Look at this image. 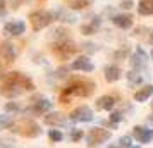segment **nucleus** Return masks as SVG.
I'll return each instance as SVG.
<instances>
[{
    "instance_id": "nucleus-1",
    "label": "nucleus",
    "mask_w": 153,
    "mask_h": 148,
    "mask_svg": "<svg viewBox=\"0 0 153 148\" xmlns=\"http://www.w3.org/2000/svg\"><path fill=\"white\" fill-rule=\"evenodd\" d=\"M35 90V85L33 81L24 76L17 71H12V72H7L4 76V83H2V88H0V93L5 95L9 98L12 97H17L21 93H26V91H33Z\"/></svg>"
},
{
    "instance_id": "nucleus-2",
    "label": "nucleus",
    "mask_w": 153,
    "mask_h": 148,
    "mask_svg": "<svg viewBox=\"0 0 153 148\" xmlns=\"http://www.w3.org/2000/svg\"><path fill=\"white\" fill-rule=\"evenodd\" d=\"M93 88H95V85L91 81H86V79L74 81V83H71L69 86L64 88L60 98H62V102H65V98H69V97H88L93 91Z\"/></svg>"
},
{
    "instance_id": "nucleus-3",
    "label": "nucleus",
    "mask_w": 153,
    "mask_h": 148,
    "mask_svg": "<svg viewBox=\"0 0 153 148\" xmlns=\"http://www.w3.org/2000/svg\"><path fill=\"white\" fill-rule=\"evenodd\" d=\"M77 52V45L74 42L67 40H59L52 45V54L59 59V60H67Z\"/></svg>"
},
{
    "instance_id": "nucleus-4",
    "label": "nucleus",
    "mask_w": 153,
    "mask_h": 148,
    "mask_svg": "<svg viewBox=\"0 0 153 148\" xmlns=\"http://www.w3.org/2000/svg\"><path fill=\"white\" fill-rule=\"evenodd\" d=\"M52 21H53V14H50L48 10H35L29 14V22L33 31H42L47 26H50Z\"/></svg>"
},
{
    "instance_id": "nucleus-5",
    "label": "nucleus",
    "mask_w": 153,
    "mask_h": 148,
    "mask_svg": "<svg viewBox=\"0 0 153 148\" xmlns=\"http://www.w3.org/2000/svg\"><path fill=\"white\" fill-rule=\"evenodd\" d=\"M112 138V133L108 129H103V127H93L88 136H86V141H88V145L91 147H95V145H102L105 143L107 140H110Z\"/></svg>"
},
{
    "instance_id": "nucleus-6",
    "label": "nucleus",
    "mask_w": 153,
    "mask_h": 148,
    "mask_svg": "<svg viewBox=\"0 0 153 148\" xmlns=\"http://www.w3.org/2000/svg\"><path fill=\"white\" fill-rule=\"evenodd\" d=\"M16 127H19L17 133L22 134V136H26V138H36L38 134L42 133L40 126L36 122H33V120H22L21 126H16Z\"/></svg>"
},
{
    "instance_id": "nucleus-7",
    "label": "nucleus",
    "mask_w": 153,
    "mask_h": 148,
    "mask_svg": "<svg viewBox=\"0 0 153 148\" xmlns=\"http://www.w3.org/2000/svg\"><path fill=\"white\" fill-rule=\"evenodd\" d=\"M93 119V110L88 105H81L71 112V120L74 122H90Z\"/></svg>"
},
{
    "instance_id": "nucleus-8",
    "label": "nucleus",
    "mask_w": 153,
    "mask_h": 148,
    "mask_svg": "<svg viewBox=\"0 0 153 148\" xmlns=\"http://www.w3.org/2000/svg\"><path fill=\"white\" fill-rule=\"evenodd\" d=\"M146 60H148V55L145 54V50L141 48V47H138L136 48V52L132 54L131 57V65H132V69H143V67H146Z\"/></svg>"
},
{
    "instance_id": "nucleus-9",
    "label": "nucleus",
    "mask_w": 153,
    "mask_h": 148,
    "mask_svg": "<svg viewBox=\"0 0 153 148\" xmlns=\"http://www.w3.org/2000/svg\"><path fill=\"white\" fill-rule=\"evenodd\" d=\"M0 57L5 60V62H14V59L17 57V50L12 43L4 42L0 45Z\"/></svg>"
},
{
    "instance_id": "nucleus-10",
    "label": "nucleus",
    "mask_w": 153,
    "mask_h": 148,
    "mask_svg": "<svg viewBox=\"0 0 153 148\" xmlns=\"http://www.w3.org/2000/svg\"><path fill=\"white\" fill-rule=\"evenodd\" d=\"M132 136L139 143H150L153 140V129H146L143 126H136V127H132Z\"/></svg>"
},
{
    "instance_id": "nucleus-11",
    "label": "nucleus",
    "mask_w": 153,
    "mask_h": 148,
    "mask_svg": "<svg viewBox=\"0 0 153 148\" xmlns=\"http://www.w3.org/2000/svg\"><path fill=\"white\" fill-rule=\"evenodd\" d=\"M71 69H74V71H83V72H91V71H93V64H91L90 57L81 55V57H77L76 60L71 64Z\"/></svg>"
},
{
    "instance_id": "nucleus-12",
    "label": "nucleus",
    "mask_w": 153,
    "mask_h": 148,
    "mask_svg": "<svg viewBox=\"0 0 153 148\" xmlns=\"http://www.w3.org/2000/svg\"><path fill=\"white\" fill-rule=\"evenodd\" d=\"M24 29H26V26H24L22 21H12V22H7L4 26V33L9 36H19L24 33Z\"/></svg>"
},
{
    "instance_id": "nucleus-13",
    "label": "nucleus",
    "mask_w": 153,
    "mask_h": 148,
    "mask_svg": "<svg viewBox=\"0 0 153 148\" xmlns=\"http://www.w3.org/2000/svg\"><path fill=\"white\" fill-rule=\"evenodd\" d=\"M114 24L115 26H119L120 29H129L132 26V17L129 14H117V16H114Z\"/></svg>"
},
{
    "instance_id": "nucleus-14",
    "label": "nucleus",
    "mask_w": 153,
    "mask_h": 148,
    "mask_svg": "<svg viewBox=\"0 0 153 148\" xmlns=\"http://www.w3.org/2000/svg\"><path fill=\"white\" fill-rule=\"evenodd\" d=\"M103 74H105V79L108 81V83H115V81H119V78H120V69H119V65H107L103 69Z\"/></svg>"
},
{
    "instance_id": "nucleus-15",
    "label": "nucleus",
    "mask_w": 153,
    "mask_h": 148,
    "mask_svg": "<svg viewBox=\"0 0 153 148\" xmlns=\"http://www.w3.org/2000/svg\"><path fill=\"white\" fill-rule=\"evenodd\" d=\"M114 105H115V98L112 95H103V97H100L97 100V107L100 110H107L108 112V110L114 109Z\"/></svg>"
},
{
    "instance_id": "nucleus-16",
    "label": "nucleus",
    "mask_w": 153,
    "mask_h": 148,
    "mask_svg": "<svg viewBox=\"0 0 153 148\" xmlns=\"http://www.w3.org/2000/svg\"><path fill=\"white\" fill-rule=\"evenodd\" d=\"M150 97H153V85H145L143 88H139L138 91L134 93L136 102H146Z\"/></svg>"
},
{
    "instance_id": "nucleus-17",
    "label": "nucleus",
    "mask_w": 153,
    "mask_h": 148,
    "mask_svg": "<svg viewBox=\"0 0 153 148\" xmlns=\"http://www.w3.org/2000/svg\"><path fill=\"white\" fill-rule=\"evenodd\" d=\"M50 109H52V102L47 98H40L38 102H35V105H33V112L35 114H45V112H48Z\"/></svg>"
},
{
    "instance_id": "nucleus-18",
    "label": "nucleus",
    "mask_w": 153,
    "mask_h": 148,
    "mask_svg": "<svg viewBox=\"0 0 153 148\" xmlns=\"http://www.w3.org/2000/svg\"><path fill=\"white\" fill-rule=\"evenodd\" d=\"M138 12L141 16H153V0H139Z\"/></svg>"
},
{
    "instance_id": "nucleus-19",
    "label": "nucleus",
    "mask_w": 153,
    "mask_h": 148,
    "mask_svg": "<svg viewBox=\"0 0 153 148\" xmlns=\"http://www.w3.org/2000/svg\"><path fill=\"white\" fill-rule=\"evenodd\" d=\"M45 122H47L48 126H60V124H64V122H65V117H64L62 114L53 112V114L45 115Z\"/></svg>"
},
{
    "instance_id": "nucleus-20",
    "label": "nucleus",
    "mask_w": 153,
    "mask_h": 148,
    "mask_svg": "<svg viewBox=\"0 0 153 148\" xmlns=\"http://www.w3.org/2000/svg\"><path fill=\"white\" fill-rule=\"evenodd\" d=\"M127 83H129V86L141 85V83H143V78H141V74H138V71H136V72L131 71V72L127 74Z\"/></svg>"
},
{
    "instance_id": "nucleus-21",
    "label": "nucleus",
    "mask_w": 153,
    "mask_h": 148,
    "mask_svg": "<svg viewBox=\"0 0 153 148\" xmlns=\"http://www.w3.org/2000/svg\"><path fill=\"white\" fill-rule=\"evenodd\" d=\"M90 4L91 0H72V2H69V7L74 10H81V9H86Z\"/></svg>"
},
{
    "instance_id": "nucleus-22",
    "label": "nucleus",
    "mask_w": 153,
    "mask_h": 148,
    "mask_svg": "<svg viewBox=\"0 0 153 148\" xmlns=\"http://www.w3.org/2000/svg\"><path fill=\"white\" fill-rule=\"evenodd\" d=\"M12 124H14V120H12L10 115L0 114V131H2V129H7V127H12Z\"/></svg>"
},
{
    "instance_id": "nucleus-23",
    "label": "nucleus",
    "mask_w": 153,
    "mask_h": 148,
    "mask_svg": "<svg viewBox=\"0 0 153 148\" xmlns=\"http://www.w3.org/2000/svg\"><path fill=\"white\" fill-rule=\"evenodd\" d=\"M97 24H93V22H91V24H83V26H81V33H84V35H93V33H95V31H97Z\"/></svg>"
},
{
    "instance_id": "nucleus-24",
    "label": "nucleus",
    "mask_w": 153,
    "mask_h": 148,
    "mask_svg": "<svg viewBox=\"0 0 153 148\" xmlns=\"http://www.w3.org/2000/svg\"><path fill=\"white\" fill-rule=\"evenodd\" d=\"M48 138L52 141H55V143H59V141H62V133H60V131H59V129H52V131H50L48 133Z\"/></svg>"
},
{
    "instance_id": "nucleus-25",
    "label": "nucleus",
    "mask_w": 153,
    "mask_h": 148,
    "mask_svg": "<svg viewBox=\"0 0 153 148\" xmlns=\"http://www.w3.org/2000/svg\"><path fill=\"white\" fill-rule=\"evenodd\" d=\"M131 141H132L131 136H122V138L119 140V147H120V148H131L132 147Z\"/></svg>"
},
{
    "instance_id": "nucleus-26",
    "label": "nucleus",
    "mask_w": 153,
    "mask_h": 148,
    "mask_svg": "<svg viewBox=\"0 0 153 148\" xmlns=\"http://www.w3.org/2000/svg\"><path fill=\"white\" fill-rule=\"evenodd\" d=\"M5 110L7 112H19V105L16 102H9L7 105H5Z\"/></svg>"
},
{
    "instance_id": "nucleus-27",
    "label": "nucleus",
    "mask_w": 153,
    "mask_h": 148,
    "mask_svg": "<svg viewBox=\"0 0 153 148\" xmlns=\"http://www.w3.org/2000/svg\"><path fill=\"white\" fill-rule=\"evenodd\" d=\"M120 120H122V114L120 112H112V115H110L112 124H117V122H120Z\"/></svg>"
},
{
    "instance_id": "nucleus-28",
    "label": "nucleus",
    "mask_w": 153,
    "mask_h": 148,
    "mask_svg": "<svg viewBox=\"0 0 153 148\" xmlns=\"http://www.w3.org/2000/svg\"><path fill=\"white\" fill-rule=\"evenodd\" d=\"M83 136H84V134H83L81 129H74V131H72V141H79Z\"/></svg>"
},
{
    "instance_id": "nucleus-29",
    "label": "nucleus",
    "mask_w": 153,
    "mask_h": 148,
    "mask_svg": "<svg viewBox=\"0 0 153 148\" xmlns=\"http://www.w3.org/2000/svg\"><path fill=\"white\" fill-rule=\"evenodd\" d=\"M14 145L10 143L9 140H5V138H0V148H12Z\"/></svg>"
},
{
    "instance_id": "nucleus-30",
    "label": "nucleus",
    "mask_w": 153,
    "mask_h": 148,
    "mask_svg": "<svg viewBox=\"0 0 153 148\" xmlns=\"http://www.w3.org/2000/svg\"><path fill=\"white\" fill-rule=\"evenodd\" d=\"M132 5H134V4H132V0H122V2H120V7L127 9V10H129V9H132Z\"/></svg>"
},
{
    "instance_id": "nucleus-31",
    "label": "nucleus",
    "mask_w": 153,
    "mask_h": 148,
    "mask_svg": "<svg viewBox=\"0 0 153 148\" xmlns=\"http://www.w3.org/2000/svg\"><path fill=\"white\" fill-rule=\"evenodd\" d=\"M5 14V0H0V16Z\"/></svg>"
},
{
    "instance_id": "nucleus-32",
    "label": "nucleus",
    "mask_w": 153,
    "mask_h": 148,
    "mask_svg": "<svg viewBox=\"0 0 153 148\" xmlns=\"http://www.w3.org/2000/svg\"><path fill=\"white\" fill-rule=\"evenodd\" d=\"M127 52H129L127 48L120 50V52H117V54H115V57H117V59H119V57H126V55H127Z\"/></svg>"
},
{
    "instance_id": "nucleus-33",
    "label": "nucleus",
    "mask_w": 153,
    "mask_h": 148,
    "mask_svg": "<svg viewBox=\"0 0 153 148\" xmlns=\"http://www.w3.org/2000/svg\"><path fill=\"white\" fill-rule=\"evenodd\" d=\"M22 4V0H14V9H17Z\"/></svg>"
},
{
    "instance_id": "nucleus-34",
    "label": "nucleus",
    "mask_w": 153,
    "mask_h": 148,
    "mask_svg": "<svg viewBox=\"0 0 153 148\" xmlns=\"http://www.w3.org/2000/svg\"><path fill=\"white\" fill-rule=\"evenodd\" d=\"M148 42L153 45V31H150V35H148Z\"/></svg>"
},
{
    "instance_id": "nucleus-35",
    "label": "nucleus",
    "mask_w": 153,
    "mask_h": 148,
    "mask_svg": "<svg viewBox=\"0 0 153 148\" xmlns=\"http://www.w3.org/2000/svg\"><path fill=\"white\" fill-rule=\"evenodd\" d=\"M108 148H120L119 145H112V147H108Z\"/></svg>"
},
{
    "instance_id": "nucleus-36",
    "label": "nucleus",
    "mask_w": 153,
    "mask_h": 148,
    "mask_svg": "<svg viewBox=\"0 0 153 148\" xmlns=\"http://www.w3.org/2000/svg\"><path fill=\"white\" fill-rule=\"evenodd\" d=\"M131 148H141V147H136V145H132V147Z\"/></svg>"
},
{
    "instance_id": "nucleus-37",
    "label": "nucleus",
    "mask_w": 153,
    "mask_h": 148,
    "mask_svg": "<svg viewBox=\"0 0 153 148\" xmlns=\"http://www.w3.org/2000/svg\"><path fill=\"white\" fill-rule=\"evenodd\" d=\"M152 60H153V50H152Z\"/></svg>"
},
{
    "instance_id": "nucleus-38",
    "label": "nucleus",
    "mask_w": 153,
    "mask_h": 148,
    "mask_svg": "<svg viewBox=\"0 0 153 148\" xmlns=\"http://www.w3.org/2000/svg\"><path fill=\"white\" fill-rule=\"evenodd\" d=\"M152 109H153V102H152Z\"/></svg>"
}]
</instances>
